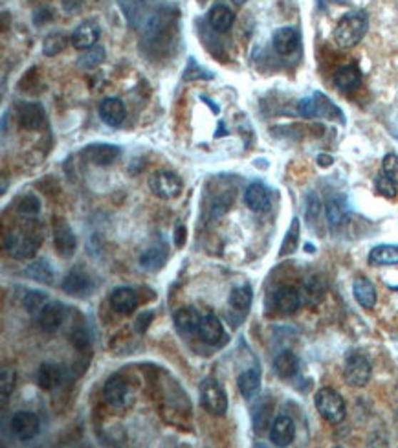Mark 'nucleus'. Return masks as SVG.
<instances>
[{
    "mask_svg": "<svg viewBox=\"0 0 398 448\" xmlns=\"http://www.w3.org/2000/svg\"><path fill=\"white\" fill-rule=\"evenodd\" d=\"M200 402L211 415H224L228 412V395L223 384L213 377L204 379L200 384Z\"/></svg>",
    "mask_w": 398,
    "mask_h": 448,
    "instance_id": "4",
    "label": "nucleus"
},
{
    "mask_svg": "<svg viewBox=\"0 0 398 448\" xmlns=\"http://www.w3.org/2000/svg\"><path fill=\"white\" fill-rule=\"evenodd\" d=\"M244 203L255 213H265L272 206V195L270 190L261 182H253L244 191Z\"/></svg>",
    "mask_w": 398,
    "mask_h": 448,
    "instance_id": "15",
    "label": "nucleus"
},
{
    "mask_svg": "<svg viewBox=\"0 0 398 448\" xmlns=\"http://www.w3.org/2000/svg\"><path fill=\"white\" fill-rule=\"evenodd\" d=\"M371 364L364 355L352 353L351 357H347L345 367H343V379L347 384H351L354 388H362L371 380Z\"/></svg>",
    "mask_w": 398,
    "mask_h": 448,
    "instance_id": "7",
    "label": "nucleus"
},
{
    "mask_svg": "<svg viewBox=\"0 0 398 448\" xmlns=\"http://www.w3.org/2000/svg\"><path fill=\"white\" fill-rule=\"evenodd\" d=\"M198 336L202 338V342L210 345H220L224 342V327L220 320L215 315H205L202 316L200 329H198Z\"/></svg>",
    "mask_w": 398,
    "mask_h": 448,
    "instance_id": "25",
    "label": "nucleus"
},
{
    "mask_svg": "<svg viewBox=\"0 0 398 448\" xmlns=\"http://www.w3.org/2000/svg\"><path fill=\"white\" fill-rule=\"evenodd\" d=\"M233 2H235L237 6H243V4H246V2H248V0H233Z\"/></svg>",
    "mask_w": 398,
    "mask_h": 448,
    "instance_id": "52",
    "label": "nucleus"
},
{
    "mask_svg": "<svg viewBox=\"0 0 398 448\" xmlns=\"http://www.w3.org/2000/svg\"><path fill=\"white\" fill-rule=\"evenodd\" d=\"M46 112L41 103H22L19 107V123L28 131H37L44 126Z\"/></svg>",
    "mask_w": 398,
    "mask_h": 448,
    "instance_id": "23",
    "label": "nucleus"
},
{
    "mask_svg": "<svg viewBox=\"0 0 398 448\" xmlns=\"http://www.w3.org/2000/svg\"><path fill=\"white\" fill-rule=\"evenodd\" d=\"M53 245H56L57 254L63 259L72 258L77 248L76 235L63 219H56V223H53Z\"/></svg>",
    "mask_w": 398,
    "mask_h": 448,
    "instance_id": "9",
    "label": "nucleus"
},
{
    "mask_svg": "<svg viewBox=\"0 0 398 448\" xmlns=\"http://www.w3.org/2000/svg\"><path fill=\"white\" fill-rule=\"evenodd\" d=\"M352 294H354L356 302L364 309H372V307L377 305V287L367 278H356L354 283H352Z\"/></svg>",
    "mask_w": 398,
    "mask_h": 448,
    "instance_id": "27",
    "label": "nucleus"
},
{
    "mask_svg": "<svg viewBox=\"0 0 398 448\" xmlns=\"http://www.w3.org/2000/svg\"><path fill=\"white\" fill-rule=\"evenodd\" d=\"M66 44H68V37H66V35L59 34V31H56V34H50L43 43L44 56H48V57L59 56L64 48H66Z\"/></svg>",
    "mask_w": 398,
    "mask_h": 448,
    "instance_id": "38",
    "label": "nucleus"
},
{
    "mask_svg": "<svg viewBox=\"0 0 398 448\" xmlns=\"http://www.w3.org/2000/svg\"><path fill=\"white\" fill-rule=\"evenodd\" d=\"M334 160H332V156H329V155H320L317 156V164L321 166V168H329L330 164H332Z\"/></svg>",
    "mask_w": 398,
    "mask_h": 448,
    "instance_id": "51",
    "label": "nucleus"
},
{
    "mask_svg": "<svg viewBox=\"0 0 398 448\" xmlns=\"http://www.w3.org/2000/svg\"><path fill=\"white\" fill-rule=\"evenodd\" d=\"M43 235H39L34 228H17L6 235V250L13 259L28 261L37 254Z\"/></svg>",
    "mask_w": 398,
    "mask_h": 448,
    "instance_id": "2",
    "label": "nucleus"
},
{
    "mask_svg": "<svg viewBox=\"0 0 398 448\" xmlns=\"http://www.w3.org/2000/svg\"><path fill=\"white\" fill-rule=\"evenodd\" d=\"M325 213H327V220H329L330 226H340V224L345 223L347 215H349V204H347V198L343 197V195L330 197L325 204Z\"/></svg>",
    "mask_w": 398,
    "mask_h": 448,
    "instance_id": "31",
    "label": "nucleus"
},
{
    "mask_svg": "<svg viewBox=\"0 0 398 448\" xmlns=\"http://www.w3.org/2000/svg\"><path fill=\"white\" fill-rule=\"evenodd\" d=\"M167 258H169V250H167L165 243H154V245H150L149 248L141 252L140 267L146 272H158L167 263Z\"/></svg>",
    "mask_w": 398,
    "mask_h": 448,
    "instance_id": "16",
    "label": "nucleus"
},
{
    "mask_svg": "<svg viewBox=\"0 0 398 448\" xmlns=\"http://www.w3.org/2000/svg\"><path fill=\"white\" fill-rule=\"evenodd\" d=\"M153 318H154L153 310H143V312H141V315L136 318V322H134V329H136V332L143 335V332L149 329Z\"/></svg>",
    "mask_w": 398,
    "mask_h": 448,
    "instance_id": "45",
    "label": "nucleus"
},
{
    "mask_svg": "<svg viewBox=\"0 0 398 448\" xmlns=\"http://www.w3.org/2000/svg\"><path fill=\"white\" fill-rule=\"evenodd\" d=\"M301 294L300 290L290 287V285H285V287H279L274 294H272V307L275 309V312L281 316H292L297 312V309L301 307Z\"/></svg>",
    "mask_w": 398,
    "mask_h": 448,
    "instance_id": "8",
    "label": "nucleus"
},
{
    "mask_svg": "<svg viewBox=\"0 0 398 448\" xmlns=\"http://www.w3.org/2000/svg\"><path fill=\"white\" fill-rule=\"evenodd\" d=\"M185 239H188V230H185L184 224H176L175 235H173V241H175L176 248H182L185 245Z\"/></svg>",
    "mask_w": 398,
    "mask_h": 448,
    "instance_id": "48",
    "label": "nucleus"
},
{
    "mask_svg": "<svg viewBox=\"0 0 398 448\" xmlns=\"http://www.w3.org/2000/svg\"><path fill=\"white\" fill-rule=\"evenodd\" d=\"M237 388L244 399H253L261 390V370L259 367H250L243 371L237 379Z\"/></svg>",
    "mask_w": 398,
    "mask_h": 448,
    "instance_id": "26",
    "label": "nucleus"
},
{
    "mask_svg": "<svg viewBox=\"0 0 398 448\" xmlns=\"http://www.w3.org/2000/svg\"><path fill=\"white\" fill-rule=\"evenodd\" d=\"M325 292H327L325 281L321 280L320 276H308L300 290L301 302H303L307 307H317L321 302H323Z\"/></svg>",
    "mask_w": 398,
    "mask_h": 448,
    "instance_id": "24",
    "label": "nucleus"
},
{
    "mask_svg": "<svg viewBox=\"0 0 398 448\" xmlns=\"http://www.w3.org/2000/svg\"><path fill=\"white\" fill-rule=\"evenodd\" d=\"M35 320L44 332H56L64 320V307L59 302H48Z\"/></svg>",
    "mask_w": 398,
    "mask_h": 448,
    "instance_id": "18",
    "label": "nucleus"
},
{
    "mask_svg": "<svg viewBox=\"0 0 398 448\" xmlns=\"http://www.w3.org/2000/svg\"><path fill=\"white\" fill-rule=\"evenodd\" d=\"M274 371L277 373L279 379H292V377L297 375L300 371V358L295 357L292 351H282L275 357L274 360Z\"/></svg>",
    "mask_w": 398,
    "mask_h": 448,
    "instance_id": "29",
    "label": "nucleus"
},
{
    "mask_svg": "<svg viewBox=\"0 0 398 448\" xmlns=\"http://www.w3.org/2000/svg\"><path fill=\"white\" fill-rule=\"evenodd\" d=\"M72 344L76 345V350H79V351L86 350V347H88V344H90L88 335H86L83 329H77V331L72 335Z\"/></svg>",
    "mask_w": 398,
    "mask_h": 448,
    "instance_id": "47",
    "label": "nucleus"
},
{
    "mask_svg": "<svg viewBox=\"0 0 398 448\" xmlns=\"http://www.w3.org/2000/svg\"><path fill=\"white\" fill-rule=\"evenodd\" d=\"M300 43L301 35L295 28H279L274 34V39H272L274 50L279 56H290V54H294L300 48Z\"/></svg>",
    "mask_w": 398,
    "mask_h": 448,
    "instance_id": "22",
    "label": "nucleus"
},
{
    "mask_svg": "<svg viewBox=\"0 0 398 448\" xmlns=\"http://www.w3.org/2000/svg\"><path fill=\"white\" fill-rule=\"evenodd\" d=\"M101 35V28L96 21H85L81 22L76 30L70 35V44L77 50H88V48L96 46Z\"/></svg>",
    "mask_w": 398,
    "mask_h": 448,
    "instance_id": "13",
    "label": "nucleus"
},
{
    "mask_svg": "<svg viewBox=\"0 0 398 448\" xmlns=\"http://www.w3.org/2000/svg\"><path fill=\"white\" fill-rule=\"evenodd\" d=\"M374 188H377V191L382 195V197H385V198L397 197V184H394L391 178L385 177L384 173L377 177V180H374Z\"/></svg>",
    "mask_w": 398,
    "mask_h": 448,
    "instance_id": "43",
    "label": "nucleus"
},
{
    "mask_svg": "<svg viewBox=\"0 0 398 448\" xmlns=\"http://www.w3.org/2000/svg\"><path fill=\"white\" fill-rule=\"evenodd\" d=\"M24 274L30 278V280L39 281V283L44 285H51L53 280H56V270L51 268V265L48 263L46 259H39V261H34L31 265H28Z\"/></svg>",
    "mask_w": 398,
    "mask_h": 448,
    "instance_id": "34",
    "label": "nucleus"
},
{
    "mask_svg": "<svg viewBox=\"0 0 398 448\" xmlns=\"http://www.w3.org/2000/svg\"><path fill=\"white\" fill-rule=\"evenodd\" d=\"M125 114H127V111H125L121 99L107 98L99 103V118L108 127H120L125 120Z\"/></svg>",
    "mask_w": 398,
    "mask_h": 448,
    "instance_id": "21",
    "label": "nucleus"
},
{
    "mask_svg": "<svg viewBox=\"0 0 398 448\" xmlns=\"http://www.w3.org/2000/svg\"><path fill=\"white\" fill-rule=\"evenodd\" d=\"M92 289H94L92 280H90L88 274L85 270H81V268H72L63 281V290L66 294H70V296H88L92 292Z\"/></svg>",
    "mask_w": 398,
    "mask_h": 448,
    "instance_id": "14",
    "label": "nucleus"
},
{
    "mask_svg": "<svg viewBox=\"0 0 398 448\" xmlns=\"http://www.w3.org/2000/svg\"><path fill=\"white\" fill-rule=\"evenodd\" d=\"M297 245H300V219L294 217V219H292L290 228H288L287 235H285V241H282L279 255L285 258V255L294 254V252L297 250Z\"/></svg>",
    "mask_w": 398,
    "mask_h": 448,
    "instance_id": "37",
    "label": "nucleus"
},
{
    "mask_svg": "<svg viewBox=\"0 0 398 448\" xmlns=\"http://www.w3.org/2000/svg\"><path fill=\"white\" fill-rule=\"evenodd\" d=\"M51 19H53V15H51L50 9H41V11H37V14H35L34 22L37 24V26H41V24H44V22H50Z\"/></svg>",
    "mask_w": 398,
    "mask_h": 448,
    "instance_id": "49",
    "label": "nucleus"
},
{
    "mask_svg": "<svg viewBox=\"0 0 398 448\" xmlns=\"http://www.w3.org/2000/svg\"><path fill=\"white\" fill-rule=\"evenodd\" d=\"M173 320H175L176 331L182 336H189L193 335V332H198L202 316L195 307H182V309L176 310Z\"/></svg>",
    "mask_w": 398,
    "mask_h": 448,
    "instance_id": "19",
    "label": "nucleus"
},
{
    "mask_svg": "<svg viewBox=\"0 0 398 448\" xmlns=\"http://www.w3.org/2000/svg\"><path fill=\"white\" fill-rule=\"evenodd\" d=\"M63 6L66 11H73V9H77L81 6V2H79V0H63Z\"/></svg>",
    "mask_w": 398,
    "mask_h": 448,
    "instance_id": "50",
    "label": "nucleus"
},
{
    "mask_svg": "<svg viewBox=\"0 0 398 448\" xmlns=\"http://www.w3.org/2000/svg\"><path fill=\"white\" fill-rule=\"evenodd\" d=\"M39 430H41V421L34 412H17L11 417V432L21 441L34 439Z\"/></svg>",
    "mask_w": 398,
    "mask_h": 448,
    "instance_id": "10",
    "label": "nucleus"
},
{
    "mask_svg": "<svg viewBox=\"0 0 398 448\" xmlns=\"http://www.w3.org/2000/svg\"><path fill=\"white\" fill-rule=\"evenodd\" d=\"M17 211L24 217H35L41 211V200L35 195H22L17 203Z\"/></svg>",
    "mask_w": 398,
    "mask_h": 448,
    "instance_id": "40",
    "label": "nucleus"
},
{
    "mask_svg": "<svg viewBox=\"0 0 398 448\" xmlns=\"http://www.w3.org/2000/svg\"><path fill=\"white\" fill-rule=\"evenodd\" d=\"M253 302V292L250 285H240V287H235L231 290L230 294V307L239 315H246L252 307Z\"/></svg>",
    "mask_w": 398,
    "mask_h": 448,
    "instance_id": "35",
    "label": "nucleus"
},
{
    "mask_svg": "<svg viewBox=\"0 0 398 448\" xmlns=\"http://www.w3.org/2000/svg\"><path fill=\"white\" fill-rule=\"evenodd\" d=\"M15 380H17V373L13 367H4L2 370V379H0V390H2V404H6L8 397L13 393L15 388Z\"/></svg>",
    "mask_w": 398,
    "mask_h": 448,
    "instance_id": "42",
    "label": "nucleus"
},
{
    "mask_svg": "<svg viewBox=\"0 0 398 448\" xmlns=\"http://www.w3.org/2000/svg\"><path fill=\"white\" fill-rule=\"evenodd\" d=\"M382 171L387 178L394 182L398 185V155L389 153V155L384 156V162H382Z\"/></svg>",
    "mask_w": 398,
    "mask_h": 448,
    "instance_id": "44",
    "label": "nucleus"
},
{
    "mask_svg": "<svg viewBox=\"0 0 398 448\" xmlns=\"http://www.w3.org/2000/svg\"><path fill=\"white\" fill-rule=\"evenodd\" d=\"M111 307L118 315H133L138 307V294L131 287H118L111 294Z\"/></svg>",
    "mask_w": 398,
    "mask_h": 448,
    "instance_id": "20",
    "label": "nucleus"
},
{
    "mask_svg": "<svg viewBox=\"0 0 398 448\" xmlns=\"http://www.w3.org/2000/svg\"><path fill=\"white\" fill-rule=\"evenodd\" d=\"M208 21H210V26L213 28L215 31L224 34V31H228L233 26L235 15H233V11H231L228 6L215 4L213 8L210 9V14H208Z\"/></svg>",
    "mask_w": 398,
    "mask_h": 448,
    "instance_id": "30",
    "label": "nucleus"
},
{
    "mask_svg": "<svg viewBox=\"0 0 398 448\" xmlns=\"http://www.w3.org/2000/svg\"><path fill=\"white\" fill-rule=\"evenodd\" d=\"M131 386L121 379L120 375H112L111 379L105 382V388H103V397L105 401L108 402L114 408H123L127 406V402L131 401Z\"/></svg>",
    "mask_w": 398,
    "mask_h": 448,
    "instance_id": "11",
    "label": "nucleus"
},
{
    "mask_svg": "<svg viewBox=\"0 0 398 448\" xmlns=\"http://www.w3.org/2000/svg\"><path fill=\"white\" fill-rule=\"evenodd\" d=\"M103 61H105V50H103V46L96 44V46L88 48V50H83L81 57L77 61V66L83 70H90L101 65Z\"/></svg>",
    "mask_w": 398,
    "mask_h": 448,
    "instance_id": "36",
    "label": "nucleus"
},
{
    "mask_svg": "<svg viewBox=\"0 0 398 448\" xmlns=\"http://www.w3.org/2000/svg\"><path fill=\"white\" fill-rule=\"evenodd\" d=\"M295 439V424L288 415H279L270 427V441L275 447H288Z\"/></svg>",
    "mask_w": 398,
    "mask_h": 448,
    "instance_id": "17",
    "label": "nucleus"
},
{
    "mask_svg": "<svg viewBox=\"0 0 398 448\" xmlns=\"http://www.w3.org/2000/svg\"><path fill=\"white\" fill-rule=\"evenodd\" d=\"M121 156V149L118 146H111V143H92L83 151V158L88 160L90 164L94 166H111L116 160Z\"/></svg>",
    "mask_w": 398,
    "mask_h": 448,
    "instance_id": "12",
    "label": "nucleus"
},
{
    "mask_svg": "<svg viewBox=\"0 0 398 448\" xmlns=\"http://www.w3.org/2000/svg\"><path fill=\"white\" fill-rule=\"evenodd\" d=\"M63 380V370L56 364H43V366L39 367L37 371V384L39 388L44 390V392H51V390H56L57 386L61 384Z\"/></svg>",
    "mask_w": 398,
    "mask_h": 448,
    "instance_id": "32",
    "label": "nucleus"
},
{
    "mask_svg": "<svg viewBox=\"0 0 398 448\" xmlns=\"http://www.w3.org/2000/svg\"><path fill=\"white\" fill-rule=\"evenodd\" d=\"M48 303V296L43 290H30L24 297V307L31 316H37Z\"/></svg>",
    "mask_w": 398,
    "mask_h": 448,
    "instance_id": "39",
    "label": "nucleus"
},
{
    "mask_svg": "<svg viewBox=\"0 0 398 448\" xmlns=\"http://www.w3.org/2000/svg\"><path fill=\"white\" fill-rule=\"evenodd\" d=\"M369 28L367 15L362 11L343 15L334 28V41L340 48H352L364 39L365 31Z\"/></svg>",
    "mask_w": 398,
    "mask_h": 448,
    "instance_id": "1",
    "label": "nucleus"
},
{
    "mask_svg": "<svg viewBox=\"0 0 398 448\" xmlns=\"http://www.w3.org/2000/svg\"><path fill=\"white\" fill-rule=\"evenodd\" d=\"M300 114L303 118H327V120H334L338 116L340 120L343 118L342 111L321 92H314L310 98H305L300 101Z\"/></svg>",
    "mask_w": 398,
    "mask_h": 448,
    "instance_id": "5",
    "label": "nucleus"
},
{
    "mask_svg": "<svg viewBox=\"0 0 398 448\" xmlns=\"http://www.w3.org/2000/svg\"><path fill=\"white\" fill-rule=\"evenodd\" d=\"M316 408L320 415L325 419L330 424H340L345 419L347 408L343 397L340 395L336 390L332 388H321L317 390L316 397H314Z\"/></svg>",
    "mask_w": 398,
    "mask_h": 448,
    "instance_id": "3",
    "label": "nucleus"
},
{
    "mask_svg": "<svg viewBox=\"0 0 398 448\" xmlns=\"http://www.w3.org/2000/svg\"><path fill=\"white\" fill-rule=\"evenodd\" d=\"M334 85L338 86L342 92H352L362 85V72L356 65L342 66L338 72L334 73Z\"/></svg>",
    "mask_w": 398,
    "mask_h": 448,
    "instance_id": "28",
    "label": "nucleus"
},
{
    "mask_svg": "<svg viewBox=\"0 0 398 448\" xmlns=\"http://www.w3.org/2000/svg\"><path fill=\"white\" fill-rule=\"evenodd\" d=\"M272 408H274L272 404H259L255 408V412H253V424H255L257 434H262L268 428L270 417H272Z\"/></svg>",
    "mask_w": 398,
    "mask_h": 448,
    "instance_id": "41",
    "label": "nucleus"
},
{
    "mask_svg": "<svg viewBox=\"0 0 398 448\" xmlns=\"http://www.w3.org/2000/svg\"><path fill=\"white\" fill-rule=\"evenodd\" d=\"M320 211H321L320 198H317L314 193H308L307 195V217L308 219H316V217L320 215Z\"/></svg>",
    "mask_w": 398,
    "mask_h": 448,
    "instance_id": "46",
    "label": "nucleus"
},
{
    "mask_svg": "<svg viewBox=\"0 0 398 448\" xmlns=\"http://www.w3.org/2000/svg\"><path fill=\"white\" fill-rule=\"evenodd\" d=\"M369 263L372 267H391L398 265V245L374 246L369 254Z\"/></svg>",
    "mask_w": 398,
    "mask_h": 448,
    "instance_id": "33",
    "label": "nucleus"
},
{
    "mask_svg": "<svg viewBox=\"0 0 398 448\" xmlns=\"http://www.w3.org/2000/svg\"><path fill=\"white\" fill-rule=\"evenodd\" d=\"M149 190L163 200H171L182 193V180L171 171H156L149 177Z\"/></svg>",
    "mask_w": 398,
    "mask_h": 448,
    "instance_id": "6",
    "label": "nucleus"
}]
</instances>
